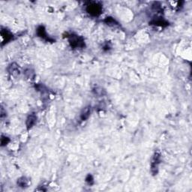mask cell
Wrapping results in <instances>:
<instances>
[{"instance_id":"1","label":"cell","mask_w":192,"mask_h":192,"mask_svg":"<svg viewBox=\"0 0 192 192\" xmlns=\"http://www.w3.org/2000/svg\"><path fill=\"white\" fill-rule=\"evenodd\" d=\"M87 11L91 16L97 17L101 14L102 11V7L99 3L91 2H89V4L87 5Z\"/></svg>"},{"instance_id":"2","label":"cell","mask_w":192,"mask_h":192,"mask_svg":"<svg viewBox=\"0 0 192 192\" xmlns=\"http://www.w3.org/2000/svg\"><path fill=\"white\" fill-rule=\"evenodd\" d=\"M69 39L72 47L82 48L85 46L84 40L83 38L80 37V36L76 35H71L70 36H69Z\"/></svg>"},{"instance_id":"3","label":"cell","mask_w":192,"mask_h":192,"mask_svg":"<svg viewBox=\"0 0 192 192\" xmlns=\"http://www.w3.org/2000/svg\"><path fill=\"white\" fill-rule=\"evenodd\" d=\"M160 161H161V154L158 152H155L153 158H152V162H151V170H152V173H153V175L158 173V164H160Z\"/></svg>"},{"instance_id":"4","label":"cell","mask_w":192,"mask_h":192,"mask_svg":"<svg viewBox=\"0 0 192 192\" xmlns=\"http://www.w3.org/2000/svg\"><path fill=\"white\" fill-rule=\"evenodd\" d=\"M1 36H2V44H4L8 43V41H10L13 38L11 33L9 31H8L7 29H2L1 31Z\"/></svg>"},{"instance_id":"5","label":"cell","mask_w":192,"mask_h":192,"mask_svg":"<svg viewBox=\"0 0 192 192\" xmlns=\"http://www.w3.org/2000/svg\"><path fill=\"white\" fill-rule=\"evenodd\" d=\"M37 34L38 35L40 38H41L45 39V40L48 41H53L52 39H50L47 36V32H46V30H45V28L43 26H40L37 29Z\"/></svg>"},{"instance_id":"6","label":"cell","mask_w":192,"mask_h":192,"mask_svg":"<svg viewBox=\"0 0 192 192\" xmlns=\"http://www.w3.org/2000/svg\"><path fill=\"white\" fill-rule=\"evenodd\" d=\"M36 120H37V117L35 115V113H32L29 116H28L26 119V127L28 129L32 128L35 125V124L36 123Z\"/></svg>"},{"instance_id":"7","label":"cell","mask_w":192,"mask_h":192,"mask_svg":"<svg viewBox=\"0 0 192 192\" xmlns=\"http://www.w3.org/2000/svg\"><path fill=\"white\" fill-rule=\"evenodd\" d=\"M149 23L151 25H155V26H161V27H164L167 26L169 25L168 23L166 20H163L162 18H157V19H154L151 21Z\"/></svg>"},{"instance_id":"8","label":"cell","mask_w":192,"mask_h":192,"mask_svg":"<svg viewBox=\"0 0 192 192\" xmlns=\"http://www.w3.org/2000/svg\"><path fill=\"white\" fill-rule=\"evenodd\" d=\"M8 72L12 75H18L20 74L19 66L16 63H12L9 66Z\"/></svg>"},{"instance_id":"9","label":"cell","mask_w":192,"mask_h":192,"mask_svg":"<svg viewBox=\"0 0 192 192\" xmlns=\"http://www.w3.org/2000/svg\"><path fill=\"white\" fill-rule=\"evenodd\" d=\"M90 113H91V107H87L83 110L82 113L81 114V119L83 121L87 120V119H89L90 116Z\"/></svg>"},{"instance_id":"10","label":"cell","mask_w":192,"mask_h":192,"mask_svg":"<svg viewBox=\"0 0 192 192\" xmlns=\"http://www.w3.org/2000/svg\"><path fill=\"white\" fill-rule=\"evenodd\" d=\"M29 184V181L28 179L26 177H20V179H17V185H19L20 187H22V188H24V187H26Z\"/></svg>"},{"instance_id":"11","label":"cell","mask_w":192,"mask_h":192,"mask_svg":"<svg viewBox=\"0 0 192 192\" xmlns=\"http://www.w3.org/2000/svg\"><path fill=\"white\" fill-rule=\"evenodd\" d=\"M104 22L109 26H115L117 25V22L112 17H107L104 20Z\"/></svg>"},{"instance_id":"12","label":"cell","mask_w":192,"mask_h":192,"mask_svg":"<svg viewBox=\"0 0 192 192\" xmlns=\"http://www.w3.org/2000/svg\"><path fill=\"white\" fill-rule=\"evenodd\" d=\"M9 141H10V140H9L8 137H6V136L2 135V138H1V145H2V146H6V145H7L8 143H9Z\"/></svg>"},{"instance_id":"13","label":"cell","mask_w":192,"mask_h":192,"mask_svg":"<svg viewBox=\"0 0 192 192\" xmlns=\"http://www.w3.org/2000/svg\"><path fill=\"white\" fill-rule=\"evenodd\" d=\"M86 182H87V183L89 184V185H93V182H94V181H93V176L90 174H89L88 176H87V178H86Z\"/></svg>"},{"instance_id":"14","label":"cell","mask_w":192,"mask_h":192,"mask_svg":"<svg viewBox=\"0 0 192 192\" xmlns=\"http://www.w3.org/2000/svg\"><path fill=\"white\" fill-rule=\"evenodd\" d=\"M102 91L103 90L101 88H99V87H96V88L93 89V92H94L95 94L97 95V96H101L102 94Z\"/></svg>"}]
</instances>
